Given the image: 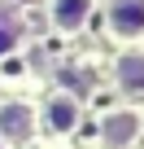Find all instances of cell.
I'll list each match as a JSON object with an SVG mask.
<instances>
[{
  "instance_id": "cell-1",
  "label": "cell",
  "mask_w": 144,
  "mask_h": 149,
  "mask_svg": "<svg viewBox=\"0 0 144 149\" xmlns=\"http://www.w3.org/2000/svg\"><path fill=\"white\" fill-rule=\"evenodd\" d=\"M109 26L114 35L135 40L144 31V0H109Z\"/></svg>"
},
{
  "instance_id": "cell-2",
  "label": "cell",
  "mask_w": 144,
  "mask_h": 149,
  "mask_svg": "<svg viewBox=\"0 0 144 149\" xmlns=\"http://www.w3.org/2000/svg\"><path fill=\"white\" fill-rule=\"evenodd\" d=\"M52 26L57 31H65V35H74L83 22H88V13H92V0H52Z\"/></svg>"
},
{
  "instance_id": "cell-3",
  "label": "cell",
  "mask_w": 144,
  "mask_h": 149,
  "mask_svg": "<svg viewBox=\"0 0 144 149\" xmlns=\"http://www.w3.org/2000/svg\"><path fill=\"white\" fill-rule=\"evenodd\" d=\"M135 132H140V114L135 110H118V114H109L105 123H101V136H105V145H131L135 140Z\"/></svg>"
},
{
  "instance_id": "cell-4",
  "label": "cell",
  "mask_w": 144,
  "mask_h": 149,
  "mask_svg": "<svg viewBox=\"0 0 144 149\" xmlns=\"http://www.w3.org/2000/svg\"><path fill=\"white\" fill-rule=\"evenodd\" d=\"M44 123H48L52 132H70V127L79 123V101L65 97V92H57V97L48 101V110H44Z\"/></svg>"
},
{
  "instance_id": "cell-5",
  "label": "cell",
  "mask_w": 144,
  "mask_h": 149,
  "mask_svg": "<svg viewBox=\"0 0 144 149\" xmlns=\"http://www.w3.org/2000/svg\"><path fill=\"white\" fill-rule=\"evenodd\" d=\"M0 127H5V136L9 140H26L31 136V105H5L0 110Z\"/></svg>"
},
{
  "instance_id": "cell-6",
  "label": "cell",
  "mask_w": 144,
  "mask_h": 149,
  "mask_svg": "<svg viewBox=\"0 0 144 149\" xmlns=\"http://www.w3.org/2000/svg\"><path fill=\"white\" fill-rule=\"evenodd\" d=\"M118 79H122V88L144 92V57H122V66H118Z\"/></svg>"
},
{
  "instance_id": "cell-7",
  "label": "cell",
  "mask_w": 144,
  "mask_h": 149,
  "mask_svg": "<svg viewBox=\"0 0 144 149\" xmlns=\"http://www.w3.org/2000/svg\"><path fill=\"white\" fill-rule=\"evenodd\" d=\"M18 40H22L18 13H5V9H0V57H5V53H13V48H18Z\"/></svg>"
}]
</instances>
